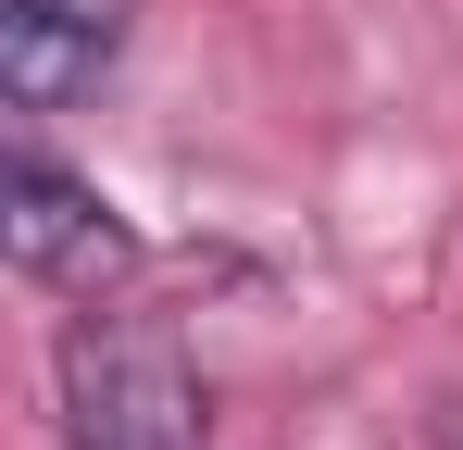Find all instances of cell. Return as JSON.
Listing matches in <instances>:
<instances>
[{
  "mask_svg": "<svg viewBox=\"0 0 463 450\" xmlns=\"http://www.w3.org/2000/svg\"><path fill=\"white\" fill-rule=\"evenodd\" d=\"M63 438L76 450H213L201 363L138 313H76L63 325Z\"/></svg>",
  "mask_w": 463,
  "mask_h": 450,
  "instance_id": "obj_1",
  "label": "cell"
},
{
  "mask_svg": "<svg viewBox=\"0 0 463 450\" xmlns=\"http://www.w3.org/2000/svg\"><path fill=\"white\" fill-rule=\"evenodd\" d=\"M126 25H138V0H0V88H13V113H76L126 63Z\"/></svg>",
  "mask_w": 463,
  "mask_h": 450,
  "instance_id": "obj_3",
  "label": "cell"
},
{
  "mask_svg": "<svg viewBox=\"0 0 463 450\" xmlns=\"http://www.w3.org/2000/svg\"><path fill=\"white\" fill-rule=\"evenodd\" d=\"M439 450H463V400H451V413H439Z\"/></svg>",
  "mask_w": 463,
  "mask_h": 450,
  "instance_id": "obj_4",
  "label": "cell"
},
{
  "mask_svg": "<svg viewBox=\"0 0 463 450\" xmlns=\"http://www.w3.org/2000/svg\"><path fill=\"white\" fill-rule=\"evenodd\" d=\"M0 250H13V276H38V288H113V276H138V225L100 201V175H76L63 150L13 138L0 163Z\"/></svg>",
  "mask_w": 463,
  "mask_h": 450,
  "instance_id": "obj_2",
  "label": "cell"
}]
</instances>
